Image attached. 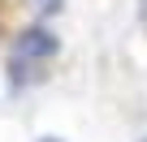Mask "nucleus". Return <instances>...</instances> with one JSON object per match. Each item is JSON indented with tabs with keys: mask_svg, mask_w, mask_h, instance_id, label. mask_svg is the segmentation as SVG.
Instances as JSON below:
<instances>
[{
	"mask_svg": "<svg viewBox=\"0 0 147 142\" xmlns=\"http://www.w3.org/2000/svg\"><path fill=\"white\" fill-rule=\"evenodd\" d=\"M138 142H147V138H138Z\"/></svg>",
	"mask_w": 147,
	"mask_h": 142,
	"instance_id": "5",
	"label": "nucleus"
},
{
	"mask_svg": "<svg viewBox=\"0 0 147 142\" xmlns=\"http://www.w3.org/2000/svg\"><path fill=\"white\" fill-rule=\"evenodd\" d=\"M30 9H35L39 17H52V13H61V9H65V0H30Z\"/></svg>",
	"mask_w": 147,
	"mask_h": 142,
	"instance_id": "2",
	"label": "nucleus"
},
{
	"mask_svg": "<svg viewBox=\"0 0 147 142\" xmlns=\"http://www.w3.org/2000/svg\"><path fill=\"white\" fill-rule=\"evenodd\" d=\"M61 52V39L48 30V26H30V30H22L18 35V43L9 47V82L22 91L26 82H39L43 73L39 69L52 60Z\"/></svg>",
	"mask_w": 147,
	"mask_h": 142,
	"instance_id": "1",
	"label": "nucleus"
},
{
	"mask_svg": "<svg viewBox=\"0 0 147 142\" xmlns=\"http://www.w3.org/2000/svg\"><path fill=\"white\" fill-rule=\"evenodd\" d=\"M138 22H143V30H147V0H138Z\"/></svg>",
	"mask_w": 147,
	"mask_h": 142,
	"instance_id": "3",
	"label": "nucleus"
},
{
	"mask_svg": "<svg viewBox=\"0 0 147 142\" xmlns=\"http://www.w3.org/2000/svg\"><path fill=\"white\" fill-rule=\"evenodd\" d=\"M39 142H61V138H39Z\"/></svg>",
	"mask_w": 147,
	"mask_h": 142,
	"instance_id": "4",
	"label": "nucleus"
}]
</instances>
